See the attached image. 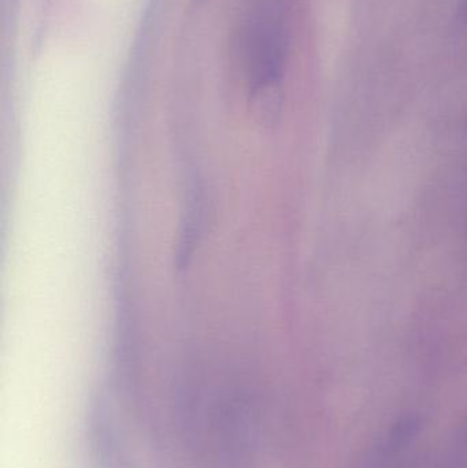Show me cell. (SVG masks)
<instances>
[{
	"instance_id": "cell-1",
	"label": "cell",
	"mask_w": 467,
	"mask_h": 468,
	"mask_svg": "<svg viewBox=\"0 0 467 468\" xmlns=\"http://www.w3.org/2000/svg\"><path fill=\"white\" fill-rule=\"evenodd\" d=\"M461 11L467 16V0H461Z\"/></svg>"
}]
</instances>
